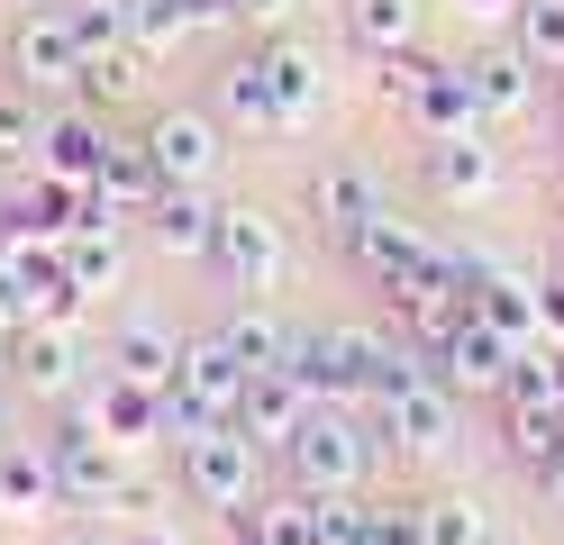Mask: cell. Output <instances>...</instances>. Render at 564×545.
<instances>
[{"mask_svg": "<svg viewBox=\"0 0 564 545\" xmlns=\"http://www.w3.org/2000/svg\"><path fill=\"white\" fill-rule=\"evenodd\" d=\"M292 363H301V382L319 400H346V410H356V400H382L410 373H429L419 346H392V337H373V327H319V337L292 346Z\"/></svg>", "mask_w": 564, "mask_h": 545, "instance_id": "obj_1", "label": "cell"}, {"mask_svg": "<svg viewBox=\"0 0 564 545\" xmlns=\"http://www.w3.org/2000/svg\"><path fill=\"white\" fill-rule=\"evenodd\" d=\"M282 464H292L301 491H356L365 472H373V436L356 427V410H346V400H319V410L292 427Z\"/></svg>", "mask_w": 564, "mask_h": 545, "instance_id": "obj_2", "label": "cell"}, {"mask_svg": "<svg viewBox=\"0 0 564 545\" xmlns=\"http://www.w3.org/2000/svg\"><path fill=\"white\" fill-rule=\"evenodd\" d=\"M237 400H246V363H237V346H228V337H192V346H183V373H173V391H164V427H173V436L228 427Z\"/></svg>", "mask_w": 564, "mask_h": 545, "instance_id": "obj_3", "label": "cell"}, {"mask_svg": "<svg viewBox=\"0 0 564 545\" xmlns=\"http://www.w3.org/2000/svg\"><path fill=\"white\" fill-rule=\"evenodd\" d=\"M455 291H465V309H474L482 327H501L519 355L546 346V301H538V282H528V273L491 264V254H455Z\"/></svg>", "mask_w": 564, "mask_h": 545, "instance_id": "obj_4", "label": "cell"}, {"mask_svg": "<svg viewBox=\"0 0 564 545\" xmlns=\"http://www.w3.org/2000/svg\"><path fill=\"white\" fill-rule=\"evenodd\" d=\"M256 455H264V446H256L237 418H228V427H192V436H183V482H192V500L237 519V509L256 500Z\"/></svg>", "mask_w": 564, "mask_h": 545, "instance_id": "obj_5", "label": "cell"}, {"mask_svg": "<svg viewBox=\"0 0 564 545\" xmlns=\"http://www.w3.org/2000/svg\"><path fill=\"white\" fill-rule=\"evenodd\" d=\"M46 455H55V491L74 500V509H110V500L128 491V455H119L83 410H64V427L46 436Z\"/></svg>", "mask_w": 564, "mask_h": 545, "instance_id": "obj_6", "label": "cell"}, {"mask_svg": "<svg viewBox=\"0 0 564 545\" xmlns=\"http://www.w3.org/2000/svg\"><path fill=\"white\" fill-rule=\"evenodd\" d=\"M346 254H356V264H365L382 291H429V282H455V254H446L437 237H419L410 218H392V209H382V218H373V228L346 246Z\"/></svg>", "mask_w": 564, "mask_h": 545, "instance_id": "obj_7", "label": "cell"}, {"mask_svg": "<svg viewBox=\"0 0 564 545\" xmlns=\"http://www.w3.org/2000/svg\"><path fill=\"white\" fill-rule=\"evenodd\" d=\"M10 73L28 91H74L83 83V36H74V10H28L19 28H10Z\"/></svg>", "mask_w": 564, "mask_h": 545, "instance_id": "obj_8", "label": "cell"}, {"mask_svg": "<svg viewBox=\"0 0 564 545\" xmlns=\"http://www.w3.org/2000/svg\"><path fill=\"white\" fill-rule=\"evenodd\" d=\"M83 418L110 436L119 455H137V446H155V436H173V427H164V391H155V382L110 373V363H100V382L83 391Z\"/></svg>", "mask_w": 564, "mask_h": 545, "instance_id": "obj_9", "label": "cell"}, {"mask_svg": "<svg viewBox=\"0 0 564 545\" xmlns=\"http://www.w3.org/2000/svg\"><path fill=\"white\" fill-rule=\"evenodd\" d=\"M319 410V391L301 382V363H264V373H246V400H237V427L256 436L264 455H282L292 446V427Z\"/></svg>", "mask_w": 564, "mask_h": 545, "instance_id": "obj_10", "label": "cell"}, {"mask_svg": "<svg viewBox=\"0 0 564 545\" xmlns=\"http://www.w3.org/2000/svg\"><path fill=\"white\" fill-rule=\"evenodd\" d=\"M429 373L455 391V400H482V391H510V373H519V346L501 337V327H482V318H465V327H455V337L429 355Z\"/></svg>", "mask_w": 564, "mask_h": 545, "instance_id": "obj_11", "label": "cell"}, {"mask_svg": "<svg viewBox=\"0 0 564 545\" xmlns=\"http://www.w3.org/2000/svg\"><path fill=\"white\" fill-rule=\"evenodd\" d=\"M373 410H382V427H392V446H410V455H446V446H455V391H446L437 373L392 382Z\"/></svg>", "mask_w": 564, "mask_h": 545, "instance_id": "obj_12", "label": "cell"}, {"mask_svg": "<svg viewBox=\"0 0 564 545\" xmlns=\"http://www.w3.org/2000/svg\"><path fill=\"white\" fill-rule=\"evenodd\" d=\"M228 291H273L282 282V228L264 209H219V246H209Z\"/></svg>", "mask_w": 564, "mask_h": 545, "instance_id": "obj_13", "label": "cell"}, {"mask_svg": "<svg viewBox=\"0 0 564 545\" xmlns=\"http://www.w3.org/2000/svg\"><path fill=\"white\" fill-rule=\"evenodd\" d=\"M147 237L173 264H209V246H219V200H209L200 182H164L155 209H147Z\"/></svg>", "mask_w": 564, "mask_h": 545, "instance_id": "obj_14", "label": "cell"}, {"mask_svg": "<svg viewBox=\"0 0 564 545\" xmlns=\"http://www.w3.org/2000/svg\"><path fill=\"white\" fill-rule=\"evenodd\" d=\"M83 218H100V209H91V182L37 173L28 192H10V228H19V246H64Z\"/></svg>", "mask_w": 564, "mask_h": 545, "instance_id": "obj_15", "label": "cell"}, {"mask_svg": "<svg viewBox=\"0 0 564 545\" xmlns=\"http://www.w3.org/2000/svg\"><path fill=\"white\" fill-rule=\"evenodd\" d=\"M147 155H155L164 182H209L219 173V119H209V109H155Z\"/></svg>", "mask_w": 564, "mask_h": 545, "instance_id": "obj_16", "label": "cell"}, {"mask_svg": "<svg viewBox=\"0 0 564 545\" xmlns=\"http://www.w3.org/2000/svg\"><path fill=\"white\" fill-rule=\"evenodd\" d=\"M310 209H319V228H328V237L356 246L392 200H382V173H373V164H328L319 182H310Z\"/></svg>", "mask_w": 564, "mask_h": 545, "instance_id": "obj_17", "label": "cell"}, {"mask_svg": "<svg viewBox=\"0 0 564 545\" xmlns=\"http://www.w3.org/2000/svg\"><path fill=\"white\" fill-rule=\"evenodd\" d=\"M419 164H429V192L455 200V209L482 200L491 182H501V155H491V137H482V128H465V137H429V155H419Z\"/></svg>", "mask_w": 564, "mask_h": 545, "instance_id": "obj_18", "label": "cell"}, {"mask_svg": "<svg viewBox=\"0 0 564 545\" xmlns=\"http://www.w3.org/2000/svg\"><path fill=\"white\" fill-rule=\"evenodd\" d=\"M110 128H100V109H55V119H37V173H64V182H91L100 155H110Z\"/></svg>", "mask_w": 564, "mask_h": 545, "instance_id": "obj_19", "label": "cell"}, {"mask_svg": "<svg viewBox=\"0 0 564 545\" xmlns=\"http://www.w3.org/2000/svg\"><path fill=\"white\" fill-rule=\"evenodd\" d=\"M155 192H164V173H155V155H147V137H137V145H110L100 173H91V209H100V218H147Z\"/></svg>", "mask_w": 564, "mask_h": 545, "instance_id": "obj_20", "label": "cell"}, {"mask_svg": "<svg viewBox=\"0 0 564 545\" xmlns=\"http://www.w3.org/2000/svg\"><path fill=\"white\" fill-rule=\"evenodd\" d=\"M110 373H128V382H155V391H173V373H183V337H173L164 318H119L110 327Z\"/></svg>", "mask_w": 564, "mask_h": 545, "instance_id": "obj_21", "label": "cell"}, {"mask_svg": "<svg viewBox=\"0 0 564 545\" xmlns=\"http://www.w3.org/2000/svg\"><path fill=\"white\" fill-rule=\"evenodd\" d=\"M256 64H264V83H273L282 137H292V128H310V109H319V55H310L301 36H264V46H256Z\"/></svg>", "mask_w": 564, "mask_h": 545, "instance_id": "obj_22", "label": "cell"}, {"mask_svg": "<svg viewBox=\"0 0 564 545\" xmlns=\"http://www.w3.org/2000/svg\"><path fill=\"white\" fill-rule=\"evenodd\" d=\"M455 73H465V91H474V109H482V119H519V109L538 100V64H528L519 46H491V55L455 64Z\"/></svg>", "mask_w": 564, "mask_h": 545, "instance_id": "obj_23", "label": "cell"}, {"mask_svg": "<svg viewBox=\"0 0 564 545\" xmlns=\"http://www.w3.org/2000/svg\"><path fill=\"white\" fill-rule=\"evenodd\" d=\"M10 363H19V382L37 391V400H64V391L83 382V346H74V327H19Z\"/></svg>", "mask_w": 564, "mask_h": 545, "instance_id": "obj_24", "label": "cell"}, {"mask_svg": "<svg viewBox=\"0 0 564 545\" xmlns=\"http://www.w3.org/2000/svg\"><path fill=\"white\" fill-rule=\"evenodd\" d=\"M501 436H510V455L538 472L546 455H564V400L555 391H501Z\"/></svg>", "mask_w": 564, "mask_h": 545, "instance_id": "obj_25", "label": "cell"}, {"mask_svg": "<svg viewBox=\"0 0 564 545\" xmlns=\"http://www.w3.org/2000/svg\"><path fill=\"white\" fill-rule=\"evenodd\" d=\"M401 109H410L419 137H465V128H482V109H474V91H465V73H455V64H429Z\"/></svg>", "mask_w": 564, "mask_h": 545, "instance_id": "obj_26", "label": "cell"}, {"mask_svg": "<svg viewBox=\"0 0 564 545\" xmlns=\"http://www.w3.org/2000/svg\"><path fill=\"white\" fill-rule=\"evenodd\" d=\"M55 491V455L46 446H0V519H46Z\"/></svg>", "mask_w": 564, "mask_h": 545, "instance_id": "obj_27", "label": "cell"}, {"mask_svg": "<svg viewBox=\"0 0 564 545\" xmlns=\"http://www.w3.org/2000/svg\"><path fill=\"white\" fill-rule=\"evenodd\" d=\"M346 36L382 64V55H410L419 46V0H346Z\"/></svg>", "mask_w": 564, "mask_h": 545, "instance_id": "obj_28", "label": "cell"}, {"mask_svg": "<svg viewBox=\"0 0 564 545\" xmlns=\"http://www.w3.org/2000/svg\"><path fill=\"white\" fill-rule=\"evenodd\" d=\"M55 254H64V273L83 282V301H91V291H119V264H128V254H119V218H83Z\"/></svg>", "mask_w": 564, "mask_h": 545, "instance_id": "obj_29", "label": "cell"}, {"mask_svg": "<svg viewBox=\"0 0 564 545\" xmlns=\"http://www.w3.org/2000/svg\"><path fill=\"white\" fill-rule=\"evenodd\" d=\"M219 119H228V128H256V137H282V109H273V83H264L256 55H237V64L219 73Z\"/></svg>", "mask_w": 564, "mask_h": 545, "instance_id": "obj_30", "label": "cell"}, {"mask_svg": "<svg viewBox=\"0 0 564 545\" xmlns=\"http://www.w3.org/2000/svg\"><path fill=\"white\" fill-rule=\"evenodd\" d=\"M137 83H147V55L137 46H110V55H83V109H119V100H137Z\"/></svg>", "mask_w": 564, "mask_h": 545, "instance_id": "obj_31", "label": "cell"}, {"mask_svg": "<svg viewBox=\"0 0 564 545\" xmlns=\"http://www.w3.org/2000/svg\"><path fill=\"white\" fill-rule=\"evenodd\" d=\"M219 337L237 346V363H246V373H264V363H292V346H301V337H292V327H282L273 309H237V318L219 327Z\"/></svg>", "mask_w": 564, "mask_h": 545, "instance_id": "obj_32", "label": "cell"}, {"mask_svg": "<svg viewBox=\"0 0 564 545\" xmlns=\"http://www.w3.org/2000/svg\"><path fill=\"white\" fill-rule=\"evenodd\" d=\"M519 36L510 46L538 64V73H564V0H519V19H510Z\"/></svg>", "mask_w": 564, "mask_h": 545, "instance_id": "obj_33", "label": "cell"}, {"mask_svg": "<svg viewBox=\"0 0 564 545\" xmlns=\"http://www.w3.org/2000/svg\"><path fill=\"white\" fill-rule=\"evenodd\" d=\"M419 536L429 545H491V519L465 491H437V500H419Z\"/></svg>", "mask_w": 564, "mask_h": 545, "instance_id": "obj_34", "label": "cell"}, {"mask_svg": "<svg viewBox=\"0 0 564 545\" xmlns=\"http://www.w3.org/2000/svg\"><path fill=\"white\" fill-rule=\"evenodd\" d=\"M237 519H246V509H237ZM246 545H319V527H310V491H292V500H256Z\"/></svg>", "mask_w": 564, "mask_h": 545, "instance_id": "obj_35", "label": "cell"}, {"mask_svg": "<svg viewBox=\"0 0 564 545\" xmlns=\"http://www.w3.org/2000/svg\"><path fill=\"white\" fill-rule=\"evenodd\" d=\"M74 36H83V55L137 46V0H74Z\"/></svg>", "mask_w": 564, "mask_h": 545, "instance_id": "obj_36", "label": "cell"}, {"mask_svg": "<svg viewBox=\"0 0 564 545\" xmlns=\"http://www.w3.org/2000/svg\"><path fill=\"white\" fill-rule=\"evenodd\" d=\"M310 527H319V545H365L373 536V509L356 491H310Z\"/></svg>", "mask_w": 564, "mask_h": 545, "instance_id": "obj_37", "label": "cell"}, {"mask_svg": "<svg viewBox=\"0 0 564 545\" xmlns=\"http://www.w3.org/2000/svg\"><path fill=\"white\" fill-rule=\"evenodd\" d=\"M192 19H183V0H137V55H164V46H183Z\"/></svg>", "mask_w": 564, "mask_h": 545, "instance_id": "obj_38", "label": "cell"}, {"mask_svg": "<svg viewBox=\"0 0 564 545\" xmlns=\"http://www.w3.org/2000/svg\"><path fill=\"white\" fill-rule=\"evenodd\" d=\"M28 155H37V109L19 91H0V164H28Z\"/></svg>", "mask_w": 564, "mask_h": 545, "instance_id": "obj_39", "label": "cell"}, {"mask_svg": "<svg viewBox=\"0 0 564 545\" xmlns=\"http://www.w3.org/2000/svg\"><path fill=\"white\" fill-rule=\"evenodd\" d=\"M37 327V291H28V264H0V337Z\"/></svg>", "mask_w": 564, "mask_h": 545, "instance_id": "obj_40", "label": "cell"}, {"mask_svg": "<svg viewBox=\"0 0 564 545\" xmlns=\"http://www.w3.org/2000/svg\"><path fill=\"white\" fill-rule=\"evenodd\" d=\"M365 545H429V536H419V509H373V536Z\"/></svg>", "mask_w": 564, "mask_h": 545, "instance_id": "obj_41", "label": "cell"}, {"mask_svg": "<svg viewBox=\"0 0 564 545\" xmlns=\"http://www.w3.org/2000/svg\"><path fill=\"white\" fill-rule=\"evenodd\" d=\"M237 19L246 28H282V19H292V0H237Z\"/></svg>", "mask_w": 564, "mask_h": 545, "instance_id": "obj_42", "label": "cell"}, {"mask_svg": "<svg viewBox=\"0 0 564 545\" xmlns=\"http://www.w3.org/2000/svg\"><path fill=\"white\" fill-rule=\"evenodd\" d=\"M183 19H192V28H228L237 0H183Z\"/></svg>", "mask_w": 564, "mask_h": 545, "instance_id": "obj_43", "label": "cell"}, {"mask_svg": "<svg viewBox=\"0 0 564 545\" xmlns=\"http://www.w3.org/2000/svg\"><path fill=\"white\" fill-rule=\"evenodd\" d=\"M538 301H546V346H564V282H538Z\"/></svg>", "mask_w": 564, "mask_h": 545, "instance_id": "obj_44", "label": "cell"}, {"mask_svg": "<svg viewBox=\"0 0 564 545\" xmlns=\"http://www.w3.org/2000/svg\"><path fill=\"white\" fill-rule=\"evenodd\" d=\"M538 482H546V500L564 509V455H546V464H538Z\"/></svg>", "mask_w": 564, "mask_h": 545, "instance_id": "obj_45", "label": "cell"}, {"mask_svg": "<svg viewBox=\"0 0 564 545\" xmlns=\"http://www.w3.org/2000/svg\"><path fill=\"white\" fill-rule=\"evenodd\" d=\"M119 545H173V527H155V519H147V527H128Z\"/></svg>", "mask_w": 564, "mask_h": 545, "instance_id": "obj_46", "label": "cell"}, {"mask_svg": "<svg viewBox=\"0 0 564 545\" xmlns=\"http://www.w3.org/2000/svg\"><path fill=\"white\" fill-rule=\"evenodd\" d=\"M19 254H28V246H19V228H10V209H0V264H19Z\"/></svg>", "mask_w": 564, "mask_h": 545, "instance_id": "obj_47", "label": "cell"}, {"mask_svg": "<svg viewBox=\"0 0 564 545\" xmlns=\"http://www.w3.org/2000/svg\"><path fill=\"white\" fill-rule=\"evenodd\" d=\"M474 19H519V0H465Z\"/></svg>", "mask_w": 564, "mask_h": 545, "instance_id": "obj_48", "label": "cell"}, {"mask_svg": "<svg viewBox=\"0 0 564 545\" xmlns=\"http://www.w3.org/2000/svg\"><path fill=\"white\" fill-rule=\"evenodd\" d=\"M64 545H110V536H64Z\"/></svg>", "mask_w": 564, "mask_h": 545, "instance_id": "obj_49", "label": "cell"}, {"mask_svg": "<svg viewBox=\"0 0 564 545\" xmlns=\"http://www.w3.org/2000/svg\"><path fill=\"white\" fill-rule=\"evenodd\" d=\"M0 373H10V337H0Z\"/></svg>", "mask_w": 564, "mask_h": 545, "instance_id": "obj_50", "label": "cell"}, {"mask_svg": "<svg viewBox=\"0 0 564 545\" xmlns=\"http://www.w3.org/2000/svg\"><path fill=\"white\" fill-rule=\"evenodd\" d=\"M28 10H37V0H28Z\"/></svg>", "mask_w": 564, "mask_h": 545, "instance_id": "obj_51", "label": "cell"}, {"mask_svg": "<svg viewBox=\"0 0 564 545\" xmlns=\"http://www.w3.org/2000/svg\"><path fill=\"white\" fill-rule=\"evenodd\" d=\"M0 446H10V436H0Z\"/></svg>", "mask_w": 564, "mask_h": 545, "instance_id": "obj_52", "label": "cell"}]
</instances>
